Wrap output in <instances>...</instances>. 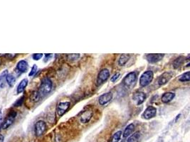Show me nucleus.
Returning <instances> with one entry per match:
<instances>
[{
  "mask_svg": "<svg viewBox=\"0 0 190 142\" xmlns=\"http://www.w3.org/2000/svg\"><path fill=\"white\" fill-rule=\"evenodd\" d=\"M71 103L69 102H61L58 103L56 106V112L57 115L59 117H61L65 114V112L68 110V109L70 106Z\"/></svg>",
  "mask_w": 190,
  "mask_h": 142,
  "instance_id": "obj_8",
  "label": "nucleus"
},
{
  "mask_svg": "<svg viewBox=\"0 0 190 142\" xmlns=\"http://www.w3.org/2000/svg\"><path fill=\"white\" fill-rule=\"evenodd\" d=\"M179 80L181 82H189V71L182 74L179 78Z\"/></svg>",
  "mask_w": 190,
  "mask_h": 142,
  "instance_id": "obj_24",
  "label": "nucleus"
},
{
  "mask_svg": "<svg viewBox=\"0 0 190 142\" xmlns=\"http://www.w3.org/2000/svg\"><path fill=\"white\" fill-rule=\"evenodd\" d=\"M6 82L10 87H13L16 83V78L12 74H7L6 76Z\"/></svg>",
  "mask_w": 190,
  "mask_h": 142,
  "instance_id": "obj_19",
  "label": "nucleus"
},
{
  "mask_svg": "<svg viewBox=\"0 0 190 142\" xmlns=\"http://www.w3.org/2000/svg\"><path fill=\"white\" fill-rule=\"evenodd\" d=\"M130 55L129 54H123V55H120V58H119L118 60L119 66H125L128 61V60L130 59Z\"/></svg>",
  "mask_w": 190,
  "mask_h": 142,
  "instance_id": "obj_18",
  "label": "nucleus"
},
{
  "mask_svg": "<svg viewBox=\"0 0 190 142\" xmlns=\"http://www.w3.org/2000/svg\"><path fill=\"white\" fill-rule=\"evenodd\" d=\"M0 142H4V137L0 134Z\"/></svg>",
  "mask_w": 190,
  "mask_h": 142,
  "instance_id": "obj_32",
  "label": "nucleus"
},
{
  "mask_svg": "<svg viewBox=\"0 0 190 142\" xmlns=\"http://www.w3.org/2000/svg\"><path fill=\"white\" fill-rule=\"evenodd\" d=\"M24 97H21V98L19 99L18 101H16V103H15V104H14V106H20V105H21V104H22L23 101H24Z\"/></svg>",
  "mask_w": 190,
  "mask_h": 142,
  "instance_id": "obj_29",
  "label": "nucleus"
},
{
  "mask_svg": "<svg viewBox=\"0 0 190 142\" xmlns=\"http://www.w3.org/2000/svg\"><path fill=\"white\" fill-rule=\"evenodd\" d=\"M122 136V132L121 131H118V132H115V134L112 135V138L110 139V142H119Z\"/></svg>",
  "mask_w": 190,
  "mask_h": 142,
  "instance_id": "obj_23",
  "label": "nucleus"
},
{
  "mask_svg": "<svg viewBox=\"0 0 190 142\" xmlns=\"http://www.w3.org/2000/svg\"><path fill=\"white\" fill-rule=\"evenodd\" d=\"M28 85V80L27 79H23L19 84L17 89H16V92L18 94L21 93V92H24V90L25 89L26 87Z\"/></svg>",
  "mask_w": 190,
  "mask_h": 142,
  "instance_id": "obj_17",
  "label": "nucleus"
},
{
  "mask_svg": "<svg viewBox=\"0 0 190 142\" xmlns=\"http://www.w3.org/2000/svg\"><path fill=\"white\" fill-rule=\"evenodd\" d=\"M165 56V54H147L146 59L150 63H155L161 61Z\"/></svg>",
  "mask_w": 190,
  "mask_h": 142,
  "instance_id": "obj_11",
  "label": "nucleus"
},
{
  "mask_svg": "<svg viewBox=\"0 0 190 142\" xmlns=\"http://www.w3.org/2000/svg\"><path fill=\"white\" fill-rule=\"evenodd\" d=\"M40 98H41V97H40V95H39V94H38V91H35V92H34L33 93H32V97H31V99H32V100L33 102H38V100H40Z\"/></svg>",
  "mask_w": 190,
  "mask_h": 142,
  "instance_id": "obj_25",
  "label": "nucleus"
},
{
  "mask_svg": "<svg viewBox=\"0 0 190 142\" xmlns=\"http://www.w3.org/2000/svg\"><path fill=\"white\" fill-rule=\"evenodd\" d=\"M35 134L36 137H40L43 135L45 131L46 130V124L45 122L40 120L38 121L35 124Z\"/></svg>",
  "mask_w": 190,
  "mask_h": 142,
  "instance_id": "obj_7",
  "label": "nucleus"
},
{
  "mask_svg": "<svg viewBox=\"0 0 190 142\" xmlns=\"http://www.w3.org/2000/svg\"><path fill=\"white\" fill-rule=\"evenodd\" d=\"M1 119H2V114H1V112H0V123H1Z\"/></svg>",
  "mask_w": 190,
  "mask_h": 142,
  "instance_id": "obj_33",
  "label": "nucleus"
},
{
  "mask_svg": "<svg viewBox=\"0 0 190 142\" xmlns=\"http://www.w3.org/2000/svg\"><path fill=\"white\" fill-rule=\"evenodd\" d=\"M137 80V75L135 72H131L128 73L124 78L123 80V85L126 87V88H130L131 87L135 85Z\"/></svg>",
  "mask_w": 190,
  "mask_h": 142,
  "instance_id": "obj_3",
  "label": "nucleus"
},
{
  "mask_svg": "<svg viewBox=\"0 0 190 142\" xmlns=\"http://www.w3.org/2000/svg\"><path fill=\"white\" fill-rule=\"evenodd\" d=\"M174 75V73L172 71H168V72H165L162 74L160 77H159L158 80H157V83L160 86H163L164 85L167 84L168 82L169 81Z\"/></svg>",
  "mask_w": 190,
  "mask_h": 142,
  "instance_id": "obj_4",
  "label": "nucleus"
},
{
  "mask_svg": "<svg viewBox=\"0 0 190 142\" xmlns=\"http://www.w3.org/2000/svg\"><path fill=\"white\" fill-rule=\"evenodd\" d=\"M42 57H43L42 53H36V54H34V55H32V58H33V59L35 60V61H38V60L41 59Z\"/></svg>",
  "mask_w": 190,
  "mask_h": 142,
  "instance_id": "obj_28",
  "label": "nucleus"
},
{
  "mask_svg": "<svg viewBox=\"0 0 190 142\" xmlns=\"http://www.w3.org/2000/svg\"><path fill=\"white\" fill-rule=\"evenodd\" d=\"M37 68H37L36 65H34L33 67L32 68V70H31L30 72H29V76H33V75L36 72Z\"/></svg>",
  "mask_w": 190,
  "mask_h": 142,
  "instance_id": "obj_27",
  "label": "nucleus"
},
{
  "mask_svg": "<svg viewBox=\"0 0 190 142\" xmlns=\"http://www.w3.org/2000/svg\"><path fill=\"white\" fill-rule=\"evenodd\" d=\"M80 57L79 54H71V55H68V59L71 60V61H75L77 60Z\"/></svg>",
  "mask_w": 190,
  "mask_h": 142,
  "instance_id": "obj_26",
  "label": "nucleus"
},
{
  "mask_svg": "<svg viewBox=\"0 0 190 142\" xmlns=\"http://www.w3.org/2000/svg\"><path fill=\"white\" fill-rule=\"evenodd\" d=\"M93 116V112L91 111H86L83 114L81 117V122L83 124H86L88 123L91 119Z\"/></svg>",
  "mask_w": 190,
  "mask_h": 142,
  "instance_id": "obj_15",
  "label": "nucleus"
},
{
  "mask_svg": "<svg viewBox=\"0 0 190 142\" xmlns=\"http://www.w3.org/2000/svg\"><path fill=\"white\" fill-rule=\"evenodd\" d=\"M110 77V72L108 69L105 68L101 70L99 72L98 75V78H97V85H100L101 84L104 83Z\"/></svg>",
  "mask_w": 190,
  "mask_h": 142,
  "instance_id": "obj_6",
  "label": "nucleus"
},
{
  "mask_svg": "<svg viewBox=\"0 0 190 142\" xmlns=\"http://www.w3.org/2000/svg\"><path fill=\"white\" fill-rule=\"evenodd\" d=\"M119 77H120V73H118H118H115V75H114L111 78V79H110L111 82H115L118 79Z\"/></svg>",
  "mask_w": 190,
  "mask_h": 142,
  "instance_id": "obj_30",
  "label": "nucleus"
},
{
  "mask_svg": "<svg viewBox=\"0 0 190 142\" xmlns=\"http://www.w3.org/2000/svg\"><path fill=\"white\" fill-rule=\"evenodd\" d=\"M146 99V95L143 92H136L133 94L132 100L137 105H140L145 102Z\"/></svg>",
  "mask_w": 190,
  "mask_h": 142,
  "instance_id": "obj_9",
  "label": "nucleus"
},
{
  "mask_svg": "<svg viewBox=\"0 0 190 142\" xmlns=\"http://www.w3.org/2000/svg\"><path fill=\"white\" fill-rule=\"evenodd\" d=\"M112 99V93L110 92H108L100 95L99 98H98V102H99V104L100 105H105V104H106L107 103H108Z\"/></svg>",
  "mask_w": 190,
  "mask_h": 142,
  "instance_id": "obj_12",
  "label": "nucleus"
},
{
  "mask_svg": "<svg viewBox=\"0 0 190 142\" xmlns=\"http://www.w3.org/2000/svg\"><path fill=\"white\" fill-rule=\"evenodd\" d=\"M52 86H53V84H52V81L50 80V78H44L41 80V85H40L39 89L38 91L40 97L43 98V97L48 95L51 91Z\"/></svg>",
  "mask_w": 190,
  "mask_h": 142,
  "instance_id": "obj_1",
  "label": "nucleus"
},
{
  "mask_svg": "<svg viewBox=\"0 0 190 142\" xmlns=\"http://www.w3.org/2000/svg\"><path fill=\"white\" fill-rule=\"evenodd\" d=\"M185 60V58H184L183 56H180L179 57V58H177V59L174 60V63H173V67H174V68H178L179 67H180V66L183 64Z\"/></svg>",
  "mask_w": 190,
  "mask_h": 142,
  "instance_id": "obj_21",
  "label": "nucleus"
},
{
  "mask_svg": "<svg viewBox=\"0 0 190 142\" xmlns=\"http://www.w3.org/2000/svg\"><path fill=\"white\" fill-rule=\"evenodd\" d=\"M157 115V109L153 106H149L145 109L142 115V117L145 119H150Z\"/></svg>",
  "mask_w": 190,
  "mask_h": 142,
  "instance_id": "obj_5",
  "label": "nucleus"
},
{
  "mask_svg": "<svg viewBox=\"0 0 190 142\" xmlns=\"http://www.w3.org/2000/svg\"><path fill=\"white\" fill-rule=\"evenodd\" d=\"M16 116V112H11V113L9 114L8 116H7V118L5 119V120H4V123H3V124H2V126H1L2 129H7V128H9L11 125L13 124Z\"/></svg>",
  "mask_w": 190,
  "mask_h": 142,
  "instance_id": "obj_10",
  "label": "nucleus"
},
{
  "mask_svg": "<svg viewBox=\"0 0 190 142\" xmlns=\"http://www.w3.org/2000/svg\"><path fill=\"white\" fill-rule=\"evenodd\" d=\"M52 57V54H46L45 55V59H44V61L46 62V61H49L51 58Z\"/></svg>",
  "mask_w": 190,
  "mask_h": 142,
  "instance_id": "obj_31",
  "label": "nucleus"
},
{
  "mask_svg": "<svg viewBox=\"0 0 190 142\" xmlns=\"http://www.w3.org/2000/svg\"><path fill=\"white\" fill-rule=\"evenodd\" d=\"M174 97H175V94L173 93V92H165L162 96L161 100L163 103H168L172 101L173 99L174 98Z\"/></svg>",
  "mask_w": 190,
  "mask_h": 142,
  "instance_id": "obj_14",
  "label": "nucleus"
},
{
  "mask_svg": "<svg viewBox=\"0 0 190 142\" xmlns=\"http://www.w3.org/2000/svg\"><path fill=\"white\" fill-rule=\"evenodd\" d=\"M28 68H29L28 63L26 61H24V60L19 61L17 65H16V68H17V70L21 72H27L28 70Z\"/></svg>",
  "mask_w": 190,
  "mask_h": 142,
  "instance_id": "obj_13",
  "label": "nucleus"
},
{
  "mask_svg": "<svg viewBox=\"0 0 190 142\" xmlns=\"http://www.w3.org/2000/svg\"><path fill=\"white\" fill-rule=\"evenodd\" d=\"M8 74V70H4L0 75V88H3L5 86L6 82V76Z\"/></svg>",
  "mask_w": 190,
  "mask_h": 142,
  "instance_id": "obj_22",
  "label": "nucleus"
},
{
  "mask_svg": "<svg viewBox=\"0 0 190 142\" xmlns=\"http://www.w3.org/2000/svg\"><path fill=\"white\" fill-rule=\"evenodd\" d=\"M153 77L154 74L152 70L145 71L140 76V85L142 87H146V86L149 85L153 80Z\"/></svg>",
  "mask_w": 190,
  "mask_h": 142,
  "instance_id": "obj_2",
  "label": "nucleus"
},
{
  "mask_svg": "<svg viewBox=\"0 0 190 142\" xmlns=\"http://www.w3.org/2000/svg\"><path fill=\"white\" fill-rule=\"evenodd\" d=\"M134 130H135V125L133 124H130L128 125V126L125 129L124 132H123V137L126 138V137H130L132 133H133Z\"/></svg>",
  "mask_w": 190,
  "mask_h": 142,
  "instance_id": "obj_16",
  "label": "nucleus"
},
{
  "mask_svg": "<svg viewBox=\"0 0 190 142\" xmlns=\"http://www.w3.org/2000/svg\"><path fill=\"white\" fill-rule=\"evenodd\" d=\"M140 138V132H137L132 135H130V137L128 139L127 142H137Z\"/></svg>",
  "mask_w": 190,
  "mask_h": 142,
  "instance_id": "obj_20",
  "label": "nucleus"
}]
</instances>
